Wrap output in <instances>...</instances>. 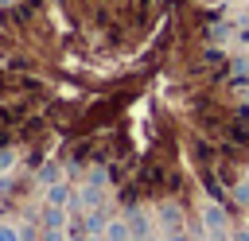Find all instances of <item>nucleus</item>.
I'll use <instances>...</instances> for the list:
<instances>
[{"label":"nucleus","mask_w":249,"mask_h":241,"mask_svg":"<svg viewBox=\"0 0 249 241\" xmlns=\"http://www.w3.org/2000/svg\"><path fill=\"white\" fill-rule=\"evenodd\" d=\"M202 222H206V225H210L218 237H226V225H230V218H226V210H222V206H214V202H210V206H202Z\"/></svg>","instance_id":"f03ea898"},{"label":"nucleus","mask_w":249,"mask_h":241,"mask_svg":"<svg viewBox=\"0 0 249 241\" xmlns=\"http://www.w3.org/2000/svg\"><path fill=\"white\" fill-rule=\"evenodd\" d=\"M0 241H23L16 225H0Z\"/></svg>","instance_id":"39448f33"},{"label":"nucleus","mask_w":249,"mask_h":241,"mask_svg":"<svg viewBox=\"0 0 249 241\" xmlns=\"http://www.w3.org/2000/svg\"><path fill=\"white\" fill-rule=\"evenodd\" d=\"M39 225H43V241H58V237H62V225H66V206H51V202H47Z\"/></svg>","instance_id":"f257e3e1"},{"label":"nucleus","mask_w":249,"mask_h":241,"mask_svg":"<svg viewBox=\"0 0 249 241\" xmlns=\"http://www.w3.org/2000/svg\"><path fill=\"white\" fill-rule=\"evenodd\" d=\"M58 179H62V167H58L54 159H47V163H39V167H35V183H39L43 190H47L51 183H58Z\"/></svg>","instance_id":"7ed1b4c3"},{"label":"nucleus","mask_w":249,"mask_h":241,"mask_svg":"<svg viewBox=\"0 0 249 241\" xmlns=\"http://www.w3.org/2000/svg\"><path fill=\"white\" fill-rule=\"evenodd\" d=\"M66 198H70V187H66V183H62V179H58V183H51V187H47V202H51V206H62V202H66Z\"/></svg>","instance_id":"20e7f679"},{"label":"nucleus","mask_w":249,"mask_h":241,"mask_svg":"<svg viewBox=\"0 0 249 241\" xmlns=\"http://www.w3.org/2000/svg\"><path fill=\"white\" fill-rule=\"evenodd\" d=\"M198 4H202V8H210V4H218V0H198Z\"/></svg>","instance_id":"423d86ee"}]
</instances>
